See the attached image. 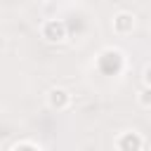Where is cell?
<instances>
[{
  "label": "cell",
  "mask_w": 151,
  "mask_h": 151,
  "mask_svg": "<svg viewBox=\"0 0 151 151\" xmlns=\"http://www.w3.org/2000/svg\"><path fill=\"white\" fill-rule=\"evenodd\" d=\"M137 104H139L144 111L151 109V87H146V85L139 87V92H137Z\"/></svg>",
  "instance_id": "5b68a950"
},
{
  "label": "cell",
  "mask_w": 151,
  "mask_h": 151,
  "mask_svg": "<svg viewBox=\"0 0 151 151\" xmlns=\"http://www.w3.org/2000/svg\"><path fill=\"white\" fill-rule=\"evenodd\" d=\"M38 31H40V38L50 45H61L68 38V26L61 19H45Z\"/></svg>",
  "instance_id": "6da1fadb"
},
{
  "label": "cell",
  "mask_w": 151,
  "mask_h": 151,
  "mask_svg": "<svg viewBox=\"0 0 151 151\" xmlns=\"http://www.w3.org/2000/svg\"><path fill=\"white\" fill-rule=\"evenodd\" d=\"M149 73H151V68H149V64L142 68V85H146V87H151V80H149Z\"/></svg>",
  "instance_id": "8992f818"
},
{
  "label": "cell",
  "mask_w": 151,
  "mask_h": 151,
  "mask_svg": "<svg viewBox=\"0 0 151 151\" xmlns=\"http://www.w3.org/2000/svg\"><path fill=\"white\" fill-rule=\"evenodd\" d=\"M45 101H47V106L52 109V111H66V109H71V104H73V94L68 92V90H64V87H50L47 92H45Z\"/></svg>",
  "instance_id": "3957f363"
},
{
  "label": "cell",
  "mask_w": 151,
  "mask_h": 151,
  "mask_svg": "<svg viewBox=\"0 0 151 151\" xmlns=\"http://www.w3.org/2000/svg\"><path fill=\"white\" fill-rule=\"evenodd\" d=\"M113 146H116V151H144L146 149V139L137 130H123L113 139Z\"/></svg>",
  "instance_id": "7a4b0ae2"
},
{
  "label": "cell",
  "mask_w": 151,
  "mask_h": 151,
  "mask_svg": "<svg viewBox=\"0 0 151 151\" xmlns=\"http://www.w3.org/2000/svg\"><path fill=\"white\" fill-rule=\"evenodd\" d=\"M111 28H113L116 35H130V33L137 28V17H134L132 12H127V9H120V12H116L113 19H111Z\"/></svg>",
  "instance_id": "277c9868"
}]
</instances>
